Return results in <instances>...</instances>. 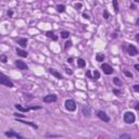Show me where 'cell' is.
Instances as JSON below:
<instances>
[{
	"label": "cell",
	"instance_id": "1",
	"mask_svg": "<svg viewBox=\"0 0 139 139\" xmlns=\"http://www.w3.org/2000/svg\"><path fill=\"white\" fill-rule=\"evenodd\" d=\"M123 119L126 124H132V123H135V121H136V116H135V114L132 112L127 111V112L124 113Z\"/></svg>",
	"mask_w": 139,
	"mask_h": 139
},
{
	"label": "cell",
	"instance_id": "2",
	"mask_svg": "<svg viewBox=\"0 0 139 139\" xmlns=\"http://www.w3.org/2000/svg\"><path fill=\"white\" fill-rule=\"evenodd\" d=\"M0 85H4V86L9 87V88H12L14 87V84L10 80V78L8 76H6L4 74L0 73Z\"/></svg>",
	"mask_w": 139,
	"mask_h": 139
},
{
	"label": "cell",
	"instance_id": "3",
	"mask_svg": "<svg viewBox=\"0 0 139 139\" xmlns=\"http://www.w3.org/2000/svg\"><path fill=\"white\" fill-rule=\"evenodd\" d=\"M64 105H65V109H66L67 111H70V112H74V111L76 110V103H75V101L72 99H67L66 101H65Z\"/></svg>",
	"mask_w": 139,
	"mask_h": 139
},
{
	"label": "cell",
	"instance_id": "4",
	"mask_svg": "<svg viewBox=\"0 0 139 139\" xmlns=\"http://www.w3.org/2000/svg\"><path fill=\"white\" fill-rule=\"evenodd\" d=\"M101 70L103 71V73L105 74V75H111V74H113V67L111 66L110 64H108V63H102L101 64Z\"/></svg>",
	"mask_w": 139,
	"mask_h": 139
},
{
	"label": "cell",
	"instance_id": "5",
	"mask_svg": "<svg viewBox=\"0 0 139 139\" xmlns=\"http://www.w3.org/2000/svg\"><path fill=\"white\" fill-rule=\"evenodd\" d=\"M15 109L19 111H21V112H28V111L30 110H39V109H41L40 106H29V108H24V106H22L21 104H15Z\"/></svg>",
	"mask_w": 139,
	"mask_h": 139
},
{
	"label": "cell",
	"instance_id": "6",
	"mask_svg": "<svg viewBox=\"0 0 139 139\" xmlns=\"http://www.w3.org/2000/svg\"><path fill=\"white\" fill-rule=\"evenodd\" d=\"M97 116L99 117L101 121L105 122V123H109V122H110V116H109V115L106 114L104 111H101V110L98 111V112H97Z\"/></svg>",
	"mask_w": 139,
	"mask_h": 139
},
{
	"label": "cell",
	"instance_id": "7",
	"mask_svg": "<svg viewBox=\"0 0 139 139\" xmlns=\"http://www.w3.org/2000/svg\"><path fill=\"white\" fill-rule=\"evenodd\" d=\"M42 100L46 103H51V102H56V100H58V97H56V95H47L43 97Z\"/></svg>",
	"mask_w": 139,
	"mask_h": 139
},
{
	"label": "cell",
	"instance_id": "8",
	"mask_svg": "<svg viewBox=\"0 0 139 139\" xmlns=\"http://www.w3.org/2000/svg\"><path fill=\"white\" fill-rule=\"evenodd\" d=\"M4 135H6L7 137H9V138H13V137H14V138H20V139H22L23 138V136H22V135H20L19 132H15L14 130H9V132H4Z\"/></svg>",
	"mask_w": 139,
	"mask_h": 139
},
{
	"label": "cell",
	"instance_id": "9",
	"mask_svg": "<svg viewBox=\"0 0 139 139\" xmlns=\"http://www.w3.org/2000/svg\"><path fill=\"white\" fill-rule=\"evenodd\" d=\"M15 66L17 67L19 70H22V71H25V70H28V66L27 64H26L25 62H23V61H15Z\"/></svg>",
	"mask_w": 139,
	"mask_h": 139
},
{
	"label": "cell",
	"instance_id": "10",
	"mask_svg": "<svg viewBox=\"0 0 139 139\" xmlns=\"http://www.w3.org/2000/svg\"><path fill=\"white\" fill-rule=\"evenodd\" d=\"M82 113L85 117H90L91 116V108L89 105H85L82 109Z\"/></svg>",
	"mask_w": 139,
	"mask_h": 139
},
{
	"label": "cell",
	"instance_id": "11",
	"mask_svg": "<svg viewBox=\"0 0 139 139\" xmlns=\"http://www.w3.org/2000/svg\"><path fill=\"white\" fill-rule=\"evenodd\" d=\"M128 54L130 56H136L138 54V49L134 45H129L128 46Z\"/></svg>",
	"mask_w": 139,
	"mask_h": 139
},
{
	"label": "cell",
	"instance_id": "12",
	"mask_svg": "<svg viewBox=\"0 0 139 139\" xmlns=\"http://www.w3.org/2000/svg\"><path fill=\"white\" fill-rule=\"evenodd\" d=\"M49 73L51 74L52 76H54L56 78H58V79H62L63 76L61 75V73H59L58 71H56L54 69H49Z\"/></svg>",
	"mask_w": 139,
	"mask_h": 139
},
{
	"label": "cell",
	"instance_id": "13",
	"mask_svg": "<svg viewBox=\"0 0 139 139\" xmlns=\"http://www.w3.org/2000/svg\"><path fill=\"white\" fill-rule=\"evenodd\" d=\"M16 42L19 43L22 48H26L28 41H27V39H26V38H19V39H16Z\"/></svg>",
	"mask_w": 139,
	"mask_h": 139
},
{
	"label": "cell",
	"instance_id": "14",
	"mask_svg": "<svg viewBox=\"0 0 139 139\" xmlns=\"http://www.w3.org/2000/svg\"><path fill=\"white\" fill-rule=\"evenodd\" d=\"M15 51H16L17 56H22V58H26V56H28V53L25 51V50H23V49H20V48H16V49H15Z\"/></svg>",
	"mask_w": 139,
	"mask_h": 139
},
{
	"label": "cell",
	"instance_id": "15",
	"mask_svg": "<svg viewBox=\"0 0 139 139\" xmlns=\"http://www.w3.org/2000/svg\"><path fill=\"white\" fill-rule=\"evenodd\" d=\"M17 122H21V123L26 124V125H28V126H32V127L35 128V129H38V126H37L35 123H32V122H27V121H24V119H17Z\"/></svg>",
	"mask_w": 139,
	"mask_h": 139
},
{
	"label": "cell",
	"instance_id": "16",
	"mask_svg": "<svg viewBox=\"0 0 139 139\" xmlns=\"http://www.w3.org/2000/svg\"><path fill=\"white\" fill-rule=\"evenodd\" d=\"M46 36H47V37H49V38H52L54 41H56V40H58V37H56V35H54V33L52 32V30H48V32L46 33Z\"/></svg>",
	"mask_w": 139,
	"mask_h": 139
},
{
	"label": "cell",
	"instance_id": "17",
	"mask_svg": "<svg viewBox=\"0 0 139 139\" xmlns=\"http://www.w3.org/2000/svg\"><path fill=\"white\" fill-rule=\"evenodd\" d=\"M105 60V56H104L103 53H98L97 56H96V61H98V62H103V61Z\"/></svg>",
	"mask_w": 139,
	"mask_h": 139
},
{
	"label": "cell",
	"instance_id": "18",
	"mask_svg": "<svg viewBox=\"0 0 139 139\" xmlns=\"http://www.w3.org/2000/svg\"><path fill=\"white\" fill-rule=\"evenodd\" d=\"M77 66L78 67H85V66H86V61H85L84 59L79 58L77 60Z\"/></svg>",
	"mask_w": 139,
	"mask_h": 139
},
{
	"label": "cell",
	"instance_id": "19",
	"mask_svg": "<svg viewBox=\"0 0 139 139\" xmlns=\"http://www.w3.org/2000/svg\"><path fill=\"white\" fill-rule=\"evenodd\" d=\"M112 4H113V9H114L115 13H118L119 8H118V2H117V0H112Z\"/></svg>",
	"mask_w": 139,
	"mask_h": 139
},
{
	"label": "cell",
	"instance_id": "20",
	"mask_svg": "<svg viewBox=\"0 0 139 139\" xmlns=\"http://www.w3.org/2000/svg\"><path fill=\"white\" fill-rule=\"evenodd\" d=\"M65 6L64 4H58V6H56V11H58L59 13H63L65 11Z\"/></svg>",
	"mask_w": 139,
	"mask_h": 139
},
{
	"label": "cell",
	"instance_id": "21",
	"mask_svg": "<svg viewBox=\"0 0 139 139\" xmlns=\"http://www.w3.org/2000/svg\"><path fill=\"white\" fill-rule=\"evenodd\" d=\"M99 78H100V73H99V71H95V72H93V74H92V78H91V79L97 80V79H99Z\"/></svg>",
	"mask_w": 139,
	"mask_h": 139
},
{
	"label": "cell",
	"instance_id": "22",
	"mask_svg": "<svg viewBox=\"0 0 139 139\" xmlns=\"http://www.w3.org/2000/svg\"><path fill=\"white\" fill-rule=\"evenodd\" d=\"M70 37V32H66V30H63V32H61V38H69Z\"/></svg>",
	"mask_w": 139,
	"mask_h": 139
},
{
	"label": "cell",
	"instance_id": "23",
	"mask_svg": "<svg viewBox=\"0 0 139 139\" xmlns=\"http://www.w3.org/2000/svg\"><path fill=\"white\" fill-rule=\"evenodd\" d=\"M118 137L121 139H132V136L129 134H121Z\"/></svg>",
	"mask_w": 139,
	"mask_h": 139
},
{
	"label": "cell",
	"instance_id": "24",
	"mask_svg": "<svg viewBox=\"0 0 139 139\" xmlns=\"http://www.w3.org/2000/svg\"><path fill=\"white\" fill-rule=\"evenodd\" d=\"M113 83H114L116 86H122V82L119 80L118 77H114V78H113Z\"/></svg>",
	"mask_w": 139,
	"mask_h": 139
},
{
	"label": "cell",
	"instance_id": "25",
	"mask_svg": "<svg viewBox=\"0 0 139 139\" xmlns=\"http://www.w3.org/2000/svg\"><path fill=\"white\" fill-rule=\"evenodd\" d=\"M0 61H1L2 63H7V61H8V58H7L6 54H0Z\"/></svg>",
	"mask_w": 139,
	"mask_h": 139
},
{
	"label": "cell",
	"instance_id": "26",
	"mask_svg": "<svg viewBox=\"0 0 139 139\" xmlns=\"http://www.w3.org/2000/svg\"><path fill=\"white\" fill-rule=\"evenodd\" d=\"M74 8H75L76 10H79V9L83 8V3H80V2H77V3L74 4Z\"/></svg>",
	"mask_w": 139,
	"mask_h": 139
},
{
	"label": "cell",
	"instance_id": "27",
	"mask_svg": "<svg viewBox=\"0 0 139 139\" xmlns=\"http://www.w3.org/2000/svg\"><path fill=\"white\" fill-rule=\"evenodd\" d=\"M71 47H72V41H71V40L66 41V42H65V46H64L65 50H67V49H69V48H71Z\"/></svg>",
	"mask_w": 139,
	"mask_h": 139
},
{
	"label": "cell",
	"instance_id": "28",
	"mask_svg": "<svg viewBox=\"0 0 139 139\" xmlns=\"http://www.w3.org/2000/svg\"><path fill=\"white\" fill-rule=\"evenodd\" d=\"M103 17H104L105 20H109V17H110V15H109V12H108L106 10L103 11Z\"/></svg>",
	"mask_w": 139,
	"mask_h": 139
},
{
	"label": "cell",
	"instance_id": "29",
	"mask_svg": "<svg viewBox=\"0 0 139 139\" xmlns=\"http://www.w3.org/2000/svg\"><path fill=\"white\" fill-rule=\"evenodd\" d=\"M124 74H125L127 77H129V78H132V74L130 73V72H128V71H124Z\"/></svg>",
	"mask_w": 139,
	"mask_h": 139
},
{
	"label": "cell",
	"instance_id": "30",
	"mask_svg": "<svg viewBox=\"0 0 139 139\" xmlns=\"http://www.w3.org/2000/svg\"><path fill=\"white\" fill-rule=\"evenodd\" d=\"M86 76H87L88 78H92V75H91V71L87 70V72H86Z\"/></svg>",
	"mask_w": 139,
	"mask_h": 139
},
{
	"label": "cell",
	"instance_id": "31",
	"mask_svg": "<svg viewBox=\"0 0 139 139\" xmlns=\"http://www.w3.org/2000/svg\"><path fill=\"white\" fill-rule=\"evenodd\" d=\"M113 92H114V93H115V95H116V96H121V93H122L121 91L118 90V89H115V88L113 89Z\"/></svg>",
	"mask_w": 139,
	"mask_h": 139
},
{
	"label": "cell",
	"instance_id": "32",
	"mask_svg": "<svg viewBox=\"0 0 139 139\" xmlns=\"http://www.w3.org/2000/svg\"><path fill=\"white\" fill-rule=\"evenodd\" d=\"M83 17H84V19H86V20H90V16H89L87 13H83Z\"/></svg>",
	"mask_w": 139,
	"mask_h": 139
},
{
	"label": "cell",
	"instance_id": "33",
	"mask_svg": "<svg viewBox=\"0 0 139 139\" xmlns=\"http://www.w3.org/2000/svg\"><path fill=\"white\" fill-rule=\"evenodd\" d=\"M65 72H66V74H69V75L73 74V71H72L71 69H65Z\"/></svg>",
	"mask_w": 139,
	"mask_h": 139
},
{
	"label": "cell",
	"instance_id": "34",
	"mask_svg": "<svg viewBox=\"0 0 139 139\" xmlns=\"http://www.w3.org/2000/svg\"><path fill=\"white\" fill-rule=\"evenodd\" d=\"M134 90L135 91H136V92H138V91H139V85H134Z\"/></svg>",
	"mask_w": 139,
	"mask_h": 139
},
{
	"label": "cell",
	"instance_id": "35",
	"mask_svg": "<svg viewBox=\"0 0 139 139\" xmlns=\"http://www.w3.org/2000/svg\"><path fill=\"white\" fill-rule=\"evenodd\" d=\"M7 14H8V16H10V17H11V16H12V15H13V11H12V10H9Z\"/></svg>",
	"mask_w": 139,
	"mask_h": 139
},
{
	"label": "cell",
	"instance_id": "36",
	"mask_svg": "<svg viewBox=\"0 0 139 139\" xmlns=\"http://www.w3.org/2000/svg\"><path fill=\"white\" fill-rule=\"evenodd\" d=\"M14 116L15 117H24L23 114H19V113H14Z\"/></svg>",
	"mask_w": 139,
	"mask_h": 139
},
{
	"label": "cell",
	"instance_id": "37",
	"mask_svg": "<svg viewBox=\"0 0 139 139\" xmlns=\"http://www.w3.org/2000/svg\"><path fill=\"white\" fill-rule=\"evenodd\" d=\"M46 136H47V137H61L60 135H49V134L46 135Z\"/></svg>",
	"mask_w": 139,
	"mask_h": 139
},
{
	"label": "cell",
	"instance_id": "38",
	"mask_svg": "<svg viewBox=\"0 0 139 139\" xmlns=\"http://www.w3.org/2000/svg\"><path fill=\"white\" fill-rule=\"evenodd\" d=\"M73 62V58H69L67 59V63H72Z\"/></svg>",
	"mask_w": 139,
	"mask_h": 139
},
{
	"label": "cell",
	"instance_id": "39",
	"mask_svg": "<svg viewBox=\"0 0 139 139\" xmlns=\"http://www.w3.org/2000/svg\"><path fill=\"white\" fill-rule=\"evenodd\" d=\"M135 69L136 71H139V64H135Z\"/></svg>",
	"mask_w": 139,
	"mask_h": 139
},
{
	"label": "cell",
	"instance_id": "40",
	"mask_svg": "<svg viewBox=\"0 0 139 139\" xmlns=\"http://www.w3.org/2000/svg\"><path fill=\"white\" fill-rule=\"evenodd\" d=\"M111 37H112V38H116V37H117V35L114 33V34H112V35H111Z\"/></svg>",
	"mask_w": 139,
	"mask_h": 139
},
{
	"label": "cell",
	"instance_id": "41",
	"mask_svg": "<svg viewBox=\"0 0 139 139\" xmlns=\"http://www.w3.org/2000/svg\"><path fill=\"white\" fill-rule=\"evenodd\" d=\"M138 102H137V103H136V105H135V109H136V110H138V109H139V105H138Z\"/></svg>",
	"mask_w": 139,
	"mask_h": 139
},
{
	"label": "cell",
	"instance_id": "42",
	"mask_svg": "<svg viewBox=\"0 0 139 139\" xmlns=\"http://www.w3.org/2000/svg\"><path fill=\"white\" fill-rule=\"evenodd\" d=\"M136 40H137V41L139 40V34H137V36H136Z\"/></svg>",
	"mask_w": 139,
	"mask_h": 139
},
{
	"label": "cell",
	"instance_id": "43",
	"mask_svg": "<svg viewBox=\"0 0 139 139\" xmlns=\"http://www.w3.org/2000/svg\"><path fill=\"white\" fill-rule=\"evenodd\" d=\"M135 2H136V3H138V2H139V0H135Z\"/></svg>",
	"mask_w": 139,
	"mask_h": 139
}]
</instances>
